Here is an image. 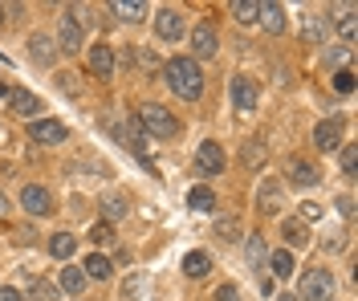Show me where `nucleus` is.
Segmentation results:
<instances>
[{
  "label": "nucleus",
  "instance_id": "nucleus-30",
  "mask_svg": "<svg viewBox=\"0 0 358 301\" xmlns=\"http://www.w3.org/2000/svg\"><path fill=\"white\" fill-rule=\"evenodd\" d=\"M306 37H310L313 45L326 41V24H322V17H306Z\"/></svg>",
  "mask_w": 358,
  "mask_h": 301
},
{
  "label": "nucleus",
  "instance_id": "nucleus-16",
  "mask_svg": "<svg viewBox=\"0 0 358 301\" xmlns=\"http://www.w3.org/2000/svg\"><path fill=\"white\" fill-rule=\"evenodd\" d=\"M82 273H86V281H106L110 273H114V265H110V256H86V265H82Z\"/></svg>",
  "mask_w": 358,
  "mask_h": 301
},
{
  "label": "nucleus",
  "instance_id": "nucleus-21",
  "mask_svg": "<svg viewBox=\"0 0 358 301\" xmlns=\"http://www.w3.org/2000/svg\"><path fill=\"white\" fill-rule=\"evenodd\" d=\"M110 13H119V21H143L147 4H139V0H114Z\"/></svg>",
  "mask_w": 358,
  "mask_h": 301
},
{
  "label": "nucleus",
  "instance_id": "nucleus-41",
  "mask_svg": "<svg viewBox=\"0 0 358 301\" xmlns=\"http://www.w3.org/2000/svg\"><path fill=\"white\" fill-rule=\"evenodd\" d=\"M338 212H342V216H350V212H355V200H350V196H342V200H338Z\"/></svg>",
  "mask_w": 358,
  "mask_h": 301
},
{
  "label": "nucleus",
  "instance_id": "nucleus-1",
  "mask_svg": "<svg viewBox=\"0 0 358 301\" xmlns=\"http://www.w3.org/2000/svg\"><path fill=\"white\" fill-rule=\"evenodd\" d=\"M163 78H167V86L179 94L184 102H195V98L204 94V73H200V61H191V57H171Z\"/></svg>",
  "mask_w": 358,
  "mask_h": 301
},
{
  "label": "nucleus",
  "instance_id": "nucleus-12",
  "mask_svg": "<svg viewBox=\"0 0 358 301\" xmlns=\"http://www.w3.org/2000/svg\"><path fill=\"white\" fill-rule=\"evenodd\" d=\"M191 45H195V53H200V57H216V49H220V41H216V29H212V24H195Z\"/></svg>",
  "mask_w": 358,
  "mask_h": 301
},
{
  "label": "nucleus",
  "instance_id": "nucleus-35",
  "mask_svg": "<svg viewBox=\"0 0 358 301\" xmlns=\"http://www.w3.org/2000/svg\"><path fill=\"white\" fill-rule=\"evenodd\" d=\"M334 90L338 94H355V73H350V70H338L334 73Z\"/></svg>",
  "mask_w": 358,
  "mask_h": 301
},
{
  "label": "nucleus",
  "instance_id": "nucleus-29",
  "mask_svg": "<svg viewBox=\"0 0 358 301\" xmlns=\"http://www.w3.org/2000/svg\"><path fill=\"white\" fill-rule=\"evenodd\" d=\"M269 265H273V273H277V277H293V253H285V249H281V253H273Z\"/></svg>",
  "mask_w": 358,
  "mask_h": 301
},
{
  "label": "nucleus",
  "instance_id": "nucleus-11",
  "mask_svg": "<svg viewBox=\"0 0 358 301\" xmlns=\"http://www.w3.org/2000/svg\"><path fill=\"white\" fill-rule=\"evenodd\" d=\"M195 163H200L204 175H220V171H224V151H220V142H200Z\"/></svg>",
  "mask_w": 358,
  "mask_h": 301
},
{
  "label": "nucleus",
  "instance_id": "nucleus-39",
  "mask_svg": "<svg viewBox=\"0 0 358 301\" xmlns=\"http://www.w3.org/2000/svg\"><path fill=\"white\" fill-rule=\"evenodd\" d=\"M57 86H61L66 94H77V78H73V73H61V78H57Z\"/></svg>",
  "mask_w": 358,
  "mask_h": 301
},
{
  "label": "nucleus",
  "instance_id": "nucleus-3",
  "mask_svg": "<svg viewBox=\"0 0 358 301\" xmlns=\"http://www.w3.org/2000/svg\"><path fill=\"white\" fill-rule=\"evenodd\" d=\"M297 293L306 301H330L334 298V277H330L326 269H310V273L301 277V285H297Z\"/></svg>",
  "mask_w": 358,
  "mask_h": 301
},
{
  "label": "nucleus",
  "instance_id": "nucleus-6",
  "mask_svg": "<svg viewBox=\"0 0 358 301\" xmlns=\"http://www.w3.org/2000/svg\"><path fill=\"white\" fill-rule=\"evenodd\" d=\"M342 126H346V118H326V122H318L313 126V147L318 151H338L342 147Z\"/></svg>",
  "mask_w": 358,
  "mask_h": 301
},
{
  "label": "nucleus",
  "instance_id": "nucleus-9",
  "mask_svg": "<svg viewBox=\"0 0 358 301\" xmlns=\"http://www.w3.org/2000/svg\"><path fill=\"white\" fill-rule=\"evenodd\" d=\"M155 33H159L163 41H179V37H184V13H179V8H159Z\"/></svg>",
  "mask_w": 358,
  "mask_h": 301
},
{
  "label": "nucleus",
  "instance_id": "nucleus-23",
  "mask_svg": "<svg viewBox=\"0 0 358 301\" xmlns=\"http://www.w3.org/2000/svg\"><path fill=\"white\" fill-rule=\"evenodd\" d=\"M188 208L191 212H212L216 208V196L208 191V187H191V191H188Z\"/></svg>",
  "mask_w": 358,
  "mask_h": 301
},
{
  "label": "nucleus",
  "instance_id": "nucleus-25",
  "mask_svg": "<svg viewBox=\"0 0 358 301\" xmlns=\"http://www.w3.org/2000/svg\"><path fill=\"white\" fill-rule=\"evenodd\" d=\"M285 240L293 249H301V244H310V228L301 220H285Z\"/></svg>",
  "mask_w": 358,
  "mask_h": 301
},
{
  "label": "nucleus",
  "instance_id": "nucleus-5",
  "mask_svg": "<svg viewBox=\"0 0 358 301\" xmlns=\"http://www.w3.org/2000/svg\"><path fill=\"white\" fill-rule=\"evenodd\" d=\"M29 139L45 142V147H57V142L70 139V131H66L61 122H53V118H33V122H29Z\"/></svg>",
  "mask_w": 358,
  "mask_h": 301
},
{
  "label": "nucleus",
  "instance_id": "nucleus-26",
  "mask_svg": "<svg viewBox=\"0 0 358 301\" xmlns=\"http://www.w3.org/2000/svg\"><path fill=\"white\" fill-rule=\"evenodd\" d=\"M281 208V187L273 184V179H264L261 187V212H277Z\"/></svg>",
  "mask_w": 358,
  "mask_h": 301
},
{
  "label": "nucleus",
  "instance_id": "nucleus-46",
  "mask_svg": "<svg viewBox=\"0 0 358 301\" xmlns=\"http://www.w3.org/2000/svg\"><path fill=\"white\" fill-rule=\"evenodd\" d=\"M0 24H4V8H0Z\"/></svg>",
  "mask_w": 358,
  "mask_h": 301
},
{
  "label": "nucleus",
  "instance_id": "nucleus-33",
  "mask_svg": "<svg viewBox=\"0 0 358 301\" xmlns=\"http://www.w3.org/2000/svg\"><path fill=\"white\" fill-rule=\"evenodd\" d=\"M338 151H342V171H346V175H355V171H358V147H346V142H342Z\"/></svg>",
  "mask_w": 358,
  "mask_h": 301
},
{
  "label": "nucleus",
  "instance_id": "nucleus-40",
  "mask_svg": "<svg viewBox=\"0 0 358 301\" xmlns=\"http://www.w3.org/2000/svg\"><path fill=\"white\" fill-rule=\"evenodd\" d=\"M216 301H240V293L232 285H224V289H216Z\"/></svg>",
  "mask_w": 358,
  "mask_h": 301
},
{
  "label": "nucleus",
  "instance_id": "nucleus-24",
  "mask_svg": "<svg viewBox=\"0 0 358 301\" xmlns=\"http://www.w3.org/2000/svg\"><path fill=\"white\" fill-rule=\"evenodd\" d=\"M232 17H237L240 24H253L261 17V4H257V0H237V4H232Z\"/></svg>",
  "mask_w": 358,
  "mask_h": 301
},
{
  "label": "nucleus",
  "instance_id": "nucleus-37",
  "mask_svg": "<svg viewBox=\"0 0 358 301\" xmlns=\"http://www.w3.org/2000/svg\"><path fill=\"white\" fill-rule=\"evenodd\" d=\"M29 293H33V301H49V298H53V285H49V281H33V289H29Z\"/></svg>",
  "mask_w": 358,
  "mask_h": 301
},
{
  "label": "nucleus",
  "instance_id": "nucleus-8",
  "mask_svg": "<svg viewBox=\"0 0 358 301\" xmlns=\"http://www.w3.org/2000/svg\"><path fill=\"white\" fill-rule=\"evenodd\" d=\"M86 61H90V73H98L102 82L114 73V49L106 45V41H98V45L86 49Z\"/></svg>",
  "mask_w": 358,
  "mask_h": 301
},
{
  "label": "nucleus",
  "instance_id": "nucleus-38",
  "mask_svg": "<svg viewBox=\"0 0 358 301\" xmlns=\"http://www.w3.org/2000/svg\"><path fill=\"white\" fill-rule=\"evenodd\" d=\"M313 220H322V208L318 204H301V224H313Z\"/></svg>",
  "mask_w": 358,
  "mask_h": 301
},
{
  "label": "nucleus",
  "instance_id": "nucleus-13",
  "mask_svg": "<svg viewBox=\"0 0 358 301\" xmlns=\"http://www.w3.org/2000/svg\"><path fill=\"white\" fill-rule=\"evenodd\" d=\"M8 106H13V115H21V118L41 115V102H37L29 90H8Z\"/></svg>",
  "mask_w": 358,
  "mask_h": 301
},
{
  "label": "nucleus",
  "instance_id": "nucleus-15",
  "mask_svg": "<svg viewBox=\"0 0 358 301\" xmlns=\"http://www.w3.org/2000/svg\"><path fill=\"white\" fill-rule=\"evenodd\" d=\"M257 21L269 29V33H285V8L277 4V0H269V4H261V17Z\"/></svg>",
  "mask_w": 358,
  "mask_h": 301
},
{
  "label": "nucleus",
  "instance_id": "nucleus-2",
  "mask_svg": "<svg viewBox=\"0 0 358 301\" xmlns=\"http://www.w3.org/2000/svg\"><path fill=\"white\" fill-rule=\"evenodd\" d=\"M139 126H143L147 135H155V139H171L179 126H175V118L163 110V106H155V102H147L143 110H139Z\"/></svg>",
  "mask_w": 358,
  "mask_h": 301
},
{
  "label": "nucleus",
  "instance_id": "nucleus-31",
  "mask_svg": "<svg viewBox=\"0 0 358 301\" xmlns=\"http://www.w3.org/2000/svg\"><path fill=\"white\" fill-rule=\"evenodd\" d=\"M216 232H220L224 240H237V236H240V220H237V216H232V220H228V216H220V220H216Z\"/></svg>",
  "mask_w": 358,
  "mask_h": 301
},
{
  "label": "nucleus",
  "instance_id": "nucleus-44",
  "mask_svg": "<svg viewBox=\"0 0 358 301\" xmlns=\"http://www.w3.org/2000/svg\"><path fill=\"white\" fill-rule=\"evenodd\" d=\"M277 301H297V298H293V293H281V298H277Z\"/></svg>",
  "mask_w": 358,
  "mask_h": 301
},
{
  "label": "nucleus",
  "instance_id": "nucleus-20",
  "mask_svg": "<svg viewBox=\"0 0 358 301\" xmlns=\"http://www.w3.org/2000/svg\"><path fill=\"white\" fill-rule=\"evenodd\" d=\"M212 273V256L208 253H188L184 256V277H208Z\"/></svg>",
  "mask_w": 358,
  "mask_h": 301
},
{
  "label": "nucleus",
  "instance_id": "nucleus-17",
  "mask_svg": "<svg viewBox=\"0 0 358 301\" xmlns=\"http://www.w3.org/2000/svg\"><path fill=\"white\" fill-rule=\"evenodd\" d=\"M289 179H293L297 187H313L318 184V167L306 163V159H289Z\"/></svg>",
  "mask_w": 358,
  "mask_h": 301
},
{
  "label": "nucleus",
  "instance_id": "nucleus-22",
  "mask_svg": "<svg viewBox=\"0 0 358 301\" xmlns=\"http://www.w3.org/2000/svg\"><path fill=\"white\" fill-rule=\"evenodd\" d=\"M73 249H77V240H73L70 232H57V236L49 240V253L57 256V260H70V256H73Z\"/></svg>",
  "mask_w": 358,
  "mask_h": 301
},
{
  "label": "nucleus",
  "instance_id": "nucleus-45",
  "mask_svg": "<svg viewBox=\"0 0 358 301\" xmlns=\"http://www.w3.org/2000/svg\"><path fill=\"white\" fill-rule=\"evenodd\" d=\"M0 98H8V90H4V86H0Z\"/></svg>",
  "mask_w": 358,
  "mask_h": 301
},
{
  "label": "nucleus",
  "instance_id": "nucleus-43",
  "mask_svg": "<svg viewBox=\"0 0 358 301\" xmlns=\"http://www.w3.org/2000/svg\"><path fill=\"white\" fill-rule=\"evenodd\" d=\"M4 212H8V196H4V191H0V216H4Z\"/></svg>",
  "mask_w": 358,
  "mask_h": 301
},
{
  "label": "nucleus",
  "instance_id": "nucleus-34",
  "mask_svg": "<svg viewBox=\"0 0 358 301\" xmlns=\"http://www.w3.org/2000/svg\"><path fill=\"white\" fill-rule=\"evenodd\" d=\"M90 240H94V244H114V228H110V224H94V228H90Z\"/></svg>",
  "mask_w": 358,
  "mask_h": 301
},
{
  "label": "nucleus",
  "instance_id": "nucleus-14",
  "mask_svg": "<svg viewBox=\"0 0 358 301\" xmlns=\"http://www.w3.org/2000/svg\"><path fill=\"white\" fill-rule=\"evenodd\" d=\"M29 57H33L37 66H53L57 49H53V41H49V37H41V33H33V37H29Z\"/></svg>",
  "mask_w": 358,
  "mask_h": 301
},
{
  "label": "nucleus",
  "instance_id": "nucleus-7",
  "mask_svg": "<svg viewBox=\"0 0 358 301\" xmlns=\"http://www.w3.org/2000/svg\"><path fill=\"white\" fill-rule=\"evenodd\" d=\"M21 208L29 212V216H53V196H49L45 187L29 184L21 191Z\"/></svg>",
  "mask_w": 358,
  "mask_h": 301
},
{
  "label": "nucleus",
  "instance_id": "nucleus-4",
  "mask_svg": "<svg viewBox=\"0 0 358 301\" xmlns=\"http://www.w3.org/2000/svg\"><path fill=\"white\" fill-rule=\"evenodd\" d=\"M228 98H232V106H237L240 115H253L257 102H261V90H257L253 78H232L228 82Z\"/></svg>",
  "mask_w": 358,
  "mask_h": 301
},
{
  "label": "nucleus",
  "instance_id": "nucleus-10",
  "mask_svg": "<svg viewBox=\"0 0 358 301\" xmlns=\"http://www.w3.org/2000/svg\"><path fill=\"white\" fill-rule=\"evenodd\" d=\"M57 41H61V53H77L82 49V21L66 13L61 24H57Z\"/></svg>",
  "mask_w": 358,
  "mask_h": 301
},
{
  "label": "nucleus",
  "instance_id": "nucleus-42",
  "mask_svg": "<svg viewBox=\"0 0 358 301\" xmlns=\"http://www.w3.org/2000/svg\"><path fill=\"white\" fill-rule=\"evenodd\" d=\"M0 301H21V293H17V289H8V285H4V289H0Z\"/></svg>",
  "mask_w": 358,
  "mask_h": 301
},
{
  "label": "nucleus",
  "instance_id": "nucleus-19",
  "mask_svg": "<svg viewBox=\"0 0 358 301\" xmlns=\"http://www.w3.org/2000/svg\"><path fill=\"white\" fill-rule=\"evenodd\" d=\"M57 289H61V293H82V289H86V273L73 269V265H66V269L57 273Z\"/></svg>",
  "mask_w": 358,
  "mask_h": 301
},
{
  "label": "nucleus",
  "instance_id": "nucleus-27",
  "mask_svg": "<svg viewBox=\"0 0 358 301\" xmlns=\"http://www.w3.org/2000/svg\"><path fill=\"white\" fill-rule=\"evenodd\" d=\"M350 49H355V45H346V41H342V45H334V49H326V61H330V66H338V70H346V66H350Z\"/></svg>",
  "mask_w": 358,
  "mask_h": 301
},
{
  "label": "nucleus",
  "instance_id": "nucleus-36",
  "mask_svg": "<svg viewBox=\"0 0 358 301\" xmlns=\"http://www.w3.org/2000/svg\"><path fill=\"white\" fill-rule=\"evenodd\" d=\"M248 260H253V265L264 260V236H248Z\"/></svg>",
  "mask_w": 358,
  "mask_h": 301
},
{
  "label": "nucleus",
  "instance_id": "nucleus-18",
  "mask_svg": "<svg viewBox=\"0 0 358 301\" xmlns=\"http://www.w3.org/2000/svg\"><path fill=\"white\" fill-rule=\"evenodd\" d=\"M102 212H106V220H122V216L130 212V200H126L122 191H106V196H102Z\"/></svg>",
  "mask_w": 358,
  "mask_h": 301
},
{
  "label": "nucleus",
  "instance_id": "nucleus-28",
  "mask_svg": "<svg viewBox=\"0 0 358 301\" xmlns=\"http://www.w3.org/2000/svg\"><path fill=\"white\" fill-rule=\"evenodd\" d=\"M240 159L248 163V167H261V163H264V142H257V139H253V142H244Z\"/></svg>",
  "mask_w": 358,
  "mask_h": 301
},
{
  "label": "nucleus",
  "instance_id": "nucleus-32",
  "mask_svg": "<svg viewBox=\"0 0 358 301\" xmlns=\"http://www.w3.org/2000/svg\"><path fill=\"white\" fill-rule=\"evenodd\" d=\"M338 33L346 37V45L355 41V8H342V17H338Z\"/></svg>",
  "mask_w": 358,
  "mask_h": 301
}]
</instances>
